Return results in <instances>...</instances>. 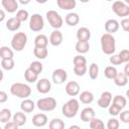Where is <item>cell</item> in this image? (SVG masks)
I'll return each mask as SVG.
<instances>
[{
    "label": "cell",
    "mask_w": 129,
    "mask_h": 129,
    "mask_svg": "<svg viewBox=\"0 0 129 129\" xmlns=\"http://www.w3.org/2000/svg\"><path fill=\"white\" fill-rule=\"evenodd\" d=\"M101 48L105 54L111 55L116 50V40L111 33H104L101 36Z\"/></svg>",
    "instance_id": "obj_1"
},
{
    "label": "cell",
    "mask_w": 129,
    "mask_h": 129,
    "mask_svg": "<svg viewBox=\"0 0 129 129\" xmlns=\"http://www.w3.org/2000/svg\"><path fill=\"white\" fill-rule=\"evenodd\" d=\"M10 93L17 98L26 99L31 95V88L24 83H14L10 87Z\"/></svg>",
    "instance_id": "obj_2"
},
{
    "label": "cell",
    "mask_w": 129,
    "mask_h": 129,
    "mask_svg": "<svg viewBox=\"0 0 129 129\" xmlns=\"http://www.w3.org/2000/svg\"><path fill=\"white\" fill-rule=\"evenodd\" d=\"M80 108V103L77 99L73 98L69 100L67 103H64L61 107V113L67 118H73L77 115Z\"/></svg>",
    "instance_id": "obj_3"
},
{
    "label": "cell",
    "mask_w": 129,
    "mask_h": 129,
    "mask_svg": "<svg viewBox=\"0 0 129 129\" xmlns=\"http://www.w3.org/2000/svg\"><path fill=\"white\" fill-rule=\"evenodd\" d=\"M74 62V73L78 77H82L87 73V59L82 54L76 55L73 59Z\"/></svg>",
    "instance_id": "obj_4"
},
{
    "label": "cell",
    "mask_w": 129,
    "mask_h": 129,
    "mask_svg": "<svg viewBox=\"0 0 129 129\" xmlns=\"http://www.w3.org/2000/svg\"><path fill=\"white\" fill-rule=\"evenodd\" d=\"M27 43V35L24 32H17L11 39V47L16 51H21Z\"/></svg>",
    "instance_id": "obj_5"
},
{
    "label": "cell",
    "mask_w": 129,
    "mask_h": 129,
    "mask_svg": "<svg viewBox=\"0 0 129 129\" xmlns=\"http://www.w3.org/2000/svg\"><path fill=\"white\" fill-rule=\"evenodd\" d=\"M36 107L43 112H49L55 109L56 107V100L52 97L41 98L36 102Z\"/></svg>",
    "instance_id": "obj_6"
},
{
    "label": "cell",
    "mask_w": 129,
    "mask_h": 129,
    "mask_svg": "<svg viewBox=\"0 0 129 129\" xmlns=\"http://www.w3.org/2000/svg\"><path fill=\"white\" fill-rule=\"evenodd\" d=\"M46 19L50 24V26L54 29H59L62 26L63 19L59 15V13L56 12L55 10H48L46 12Z\"/></svg>",
    "instance_id": "obj_7"
},
{
    "label": "cell",
    "mask_w": 129,
    "mask_h": 129,
    "mask_svg": "<svg viewBox=\"0 0 129 129\" xmlns=\"http://www.w3.org/2000/svg\"><path fill=\"white\" fill-rule=\"evenodd\" d=\"M113 12L119 17H126L129 15V5L122 1H115L112 5Z\"/></svg>",
    "instance_id": "obj_8"
},
{
    "label": "cell",
    "mask_w": 129,
    "mask_h": 129,
    "mask_svg": "<svg viewBox=\"0 0 129 129\" xmlns=\"http://www.w3.org/2000/svg\"><path fill=\"white\" fill-rule=\"evenodd\" d=\"M44 26V21L43 18L40 14L35 13L32 14V16H30V20H29V28L34 31V32H38L40 30H42Z\"/></svg>",
    "instance_id": "obj_9"
},
{
    "label": "cell",
    "mask_w": 129,
    "mask_h": 129,
    "mask_svg": "<svg viewBox=\"0 0 129 129\" xmlns=\"http://www.w3.org/2000/svg\"><path fill=\"white\" fill-rule=\"evenodd\" d=\"M68 74L63 69H56L52 73V81L55 85H61L67 81Z\"/></svg>",
    "instance_id": "obj_10"
},
{
    "label": "cell",
    "mask_w": 129,
    "mask_h": 129,
    "mask_svg": "<svg viewBox=\"0 0 129 129\" xmlns=\"http://www.w3.org/2000/svg\"><path fill=\"white\" fill-rule=\"evenodd\" d=\"M112 94L108 91H105L101 94L99 100H98V105L100 108H103V109H106V108H109V106L111 105V102H112Z\"/></svg>",
    "instance_id": "obj_11"
},
{
    "label": "cell",
    "mask_w": 129,
    "mask_h": 129,
    "mask_svg": "<svg viewBox=\"0 0 129 129\" xmlns=\"http://www.w3.org/2000/svg\"><path fill=\"white\" fill-rule=\"evenodd\" d=\"M36 89H37V92L40 93V94H46L48 93L50 90H51V83L43 78V79H40L37 84H36Z\"/></svg>",
    "instance_id": "obj_12"
},
{
    "label": "cell",
    "mask_w": 129,
    "mask_h": 129,
    "mask_svg": "<svg viewBox=\"0 0 129 129\" xmlns=\"http://www.w3.org/2000/svg\"><path fill=\"white\" fill-rule=\"evenodd\" d=\"M64 90H66V93L69 96L76 97L80 93V85L77 82H75V81H71V82L67 83Z\"/></svg>",
    "instance_id": "obj_13"
},
{
    "label": "cell",
    "mask_w": 129,
    "mask_h": 129,
    "mask_svg": "<svg viewBox=\"0 0 129 129\" xmlns=\"http://www.w3.org/2000/svg\"><path fill=\"white\" fill-rule=\"evenodd\" d=\"M62 39H63V36H62V33L58 30V29H55L53 30L51 33H50V36H49V42L51 45L53 46H58L62 43Z\"/></svg>",
    "instance_id": "obj_14"
},
{
    "label": "cell",
    "mask_w": 129,
    "mask_h": 129,
    "mask_svg": "<svg viewBox=\"0 0 129 129\" xmlns=\"http://www.w3.org/2000/svg\"><path fill=\"white\" fill-rule=\"evenodd\" d=\"M1 4L3 9L9 13H14L18 9V2L16 0H1Z\"/></svg>",
    "instance_id": "obj_15"
},
{
    "label": "cell",
    "mask_w": 129,
    "mask_h": 129,
    "mask_svg": "<svg viewBox=\"0 0 129 129\" xmlns=\"http://www.w3.org/2000/svg\"><path fill=\"white\" fill-rule=\"evenodd\" d=\"M32 124L35 127H43L47 124V116L43 113L35 114L32 117Z\"/></svg>",
    "instance_id": "obj_16"
},
{
    "label": "cell",
    "mask_w": 129,
    "mask_h": 129,
    "mask_svg": "<svg viewBox=\"0 0 129 129\" xmlns=\"http://www.w3.org/2000/svg\"><path fill=\"white\" fill-rule=\"evenodd\" d=\"M119 27H120V24L116 19H108L105 22V29L108 33L113 34V33L117 32Z\"/></svg>",
    "instance_id": "obj_17"
},
{
    "label": "cell",
    "mask_w": 129,
    "mask_h": 129,
    "mask_svg": "<svg viewBox=\"0 0 129 129\" xmlns=\"http://www.w3.org/2000/svg\"><path fill=\"white\" fill-rule=\"evenodd\" d=\"M95 118V110L91 107H86L81 112V120L84 122H90Z\"/></svg>",
    "instance_id": "obj_18"
},
{
    "label": "cell",
    "mask_w": 129,
    "mask_h": 129,
    "mask_svg": "<svg viewBox=\"0 0 129 129\" xmlns=\"http://www.w3.org/2000/svg\"><path fill=\"white\" fill-rule=\"evenodd\" d=\"M56 4L58 8L62 10H72L76 7V0H56Z\"/></svg>",
    "instance_id": "obj_19"
},
{
    "label": "cell",
    "mask_w": 129,
    "mask_h": 129,
    "mask_svg": "<svg viewBox=\"0 0 129 129\" xmlns=\"http://www.w3.org/2000/svg\"><path fill=\"white\" fill-rule=\"evenodd\" d=\"M20 26H21V21L16 17H11L6 21V28L10 31H16L20 28Z\"/></svg>",
    "instance_id": "obj_20"
},
{
    "label": "cell",
    "mask_w": 129,
    "mask_h": 129,
    "mask_svg": "<svg viewBox=\"0 0 129 129\" xmlns=\"http://www.w3.org/2000/svg\"><path fill=\"white\" fill-rule=\"evenodd\" d=\"M75 48H76L77 52H79L80 54H84V53L88 52L90 49L89 40H78L75 45Z\"/></svg>",
    "instance_id": "obj_21"
},
{
    "label": "cell",
    "mask_w": 129,
    "mask_h": 129,
    "mask_svg": "<svg viewBox=\"0 0 129 129\" xmlns=\"http://www.w3.org/2000/svg\"><path fill=\"white\" fill-rule=\"evenodd\" d=\"M34 108H35V103L32 101V100H30V99H24L22 102H21V104H20V109L23 111V112H25V113H30V112H32L33 110H34Z\"/></svg>",
    "instance_id": "obj_22"
},
{
    "label": "cell",
    "mask_w": 129,
    "mask_h": 129,
    "mask_svg": "<svg viewBox=\"0 0 129 129\" xmlns=\"http://www.w3.org/2000/svg\"><path fill=\"white\" fill-rule=\"evenodd\" d=\"M64 21L70 26H76L79 23V21H80V16H79L78 13L70 12V13L67 14V16L64 18Z\"/></svg>",
    "instance_id": "obj_23"
},
{
    "label": "cell",
    "mask_w": 129,
    "mask_h": 129,
    "mask_svg": "<svg viewBox=\"0 0 129 129\" xmlns=\"http://www.w3.org/2000/svg\"><path fill=\"white\" fill-rule=\"evenodd\" d=\"M91 37V31L87 27H80L77 31L78 40H89Z\"/></svg>",
    "instance_id": "obj_24"
},
{
    "label": "cell",
    "mask_w": 129,
    "mask_h": 129,
    "mask_svg": "<svg viewBox=\"0 0 129 129\" xmlns=\"http://www.w3.org/2000/svg\"><path fill=\"white\" fill-rule=\"evenodd\" d=\"M79 100L83 104H91L94 101V95L90 91H84V92H82L80 94Z\"/></svg>",
    "instance_id": "obj_25"
},
{
    "label": "cell",
    "mask_w": 129,
    "mask_h": 129,
    "mask_svg": "<svg viewBox=\"0 0 129 129\" xmlns=\"http://www.w3.org/2000/svg\"><path fill=\"white\" fill-rule=\"evenodd\" d=\"M114 83L118 87H124L128 83V77L124 73H118L114 78Z\"/></svg>",
    "instance_id": "obj_26"
},
{
    "label": "cell",
    "mask_w": 129,
    "mask_h": 129,
    "mask_svg": "<svg viewBox=\"0 0 129 129\" xmlns=\"http://www.w3.org/2000/svg\"><path fill=\"white\" fill-rule=\"evenodd\" d=\"M25 113V112H24ZM23 113V111L22 112H16L14 115H13V121L19 126V127H21V126H23V125H25V123H26V120H27V118H26V115Z\"/></svg>",
    "instance_id": "obj_27"
},
{
    "label": "cell",
    "mask_w": 129,
    "mask_h": 129,
    "mask_svg": "<svg viewBox=\"0 0 129 129\" xmlns=\"http://www.w3.org/2000/svg\"><path fill=\"white\" fill-rule=\"evenodd\" d=\"M33 54L38 59H44V58H46V56L48 54V50H47L46 47L35 46L34 49H33Z\"/></svg>",
    "instance_id": "obj_28"
},
{
    "label": "cell",
    "mask_w": 129,
    "mask_h": 129,
    "mask_svg": "<svg viewBox=\"0 0 129 129\" xmlns=\"http://www.w3.org/2000/svg\"><path fill=\"white\" fill-rule=\"evenodd\" d=\"M48 44V38L44 34H38L34 38V45L39 47H46Z\"/></svg>",
    "instance_id": "obj_29"
},
{
    "label": "cell",
    "mask_w": 129,
    "mask_h": 129,
    "mask_svg": "<svg viewBox=\"0 0 129 129\" xmlns=\"http://www.w3.org/2000/svg\"><path fill=\"white\" fill-rule=\"evenodd\" d=\"M24 78L25 80L28 82V83H34L37 81V78H38V75L36 73H34L31 69H26L25 72H24Z\"/></svg>",
    "instance_id": "obj_30"
},
{
    "label": "cell",
    "mask_w": 129,
    "mask_h": 129,
    "mask_svg": "<svg viewBox=\"0 0 129 129\" xmlns=\"http://www.w3.org/2000/svg\"><path fill=\"white\" fill-rule=\"evenodd\" d=\"M14 53L13 50L7 46H2L0 48V57L1 59H6V58H13Z\"/></svg>",
    "instance_id": "obj_31"
},
{
    "label": "cell",
    "mask_w": 129,
    "mask_h": 129,
    "mask_svg": "<svg viewBox=\"0 0 129 129\" xmlns=\"http://www.w3.org/2000/svg\"><path fill=\"white\" fill-rule=\"evenodd\" d=\"M117 70L115 67L113 66H108L105 68L104 70V76L107 78V79H110V80H114V78L116 77L117 75Z\"/></svg>",
    "instance_id": "obj_32"
},
{
    "label": "cell",
    "mask_w": 129,
    "mask_h": 129,
    "mask_svg": "<svg viewBox=\"0 0 129 129\" xmlns=\"http://www.w3.org/2000/svg\"><path fill=\"white\" fill-rule=\"evenodd\" d=\"M48 127L50 129H63L64 128V122L59 118H53L49 122Z\"/></svg>",
    "instance_id": "obj_33"
},
{
    "label": "cell",
    "mask_w": 129,
    "mask_h": 129,
    "mask_svg": "<svg viewBox=\"0 0 129 129\" xmlns=\"http://www.w3.org/2000/svg\"><path fill=\"white\" fill-rule=\"evenodd\" d=\"M12 115H11V111L7 108H4L0 111V122L1 123H7L8 121H10Z\"/></svg>",
    "instance_id": "obj_34"
},
{
    "label": "cell",
    "mask_w": 129,
    "mask_h": 129,
    "mask_svg": "<svg viewBox=\"0 0 129 129\" xmlns=\"http://www.w3.org/2000/svg\"><path fill=\"white\" fill-rule=\"evenodd\" d=\"M113 104L119 106L122 110L126 107V104H127V100L125 97H123L122 95H116L114 98H113Z\"/></svg>",
    "instance_id": "obj_35"
},
{
    "label": "cell",
    "mask_w": 129,
    "mask_h": 129,
    "mask_svg": "<svg viewBox=\"0 0 129 129\" xmlns=\"http://www.w3.org/2000/svg\"><path fill=\"white\" fill-rule=\"evenodd\" d=\"M15 62L13 58H6V59H1V67L3 70L6 71H11L14 69Z\"/></svg>",
    "instance_id": "obj_36"
},
{
    "label": "cell",
    "mask_w": 129,
    "mask_h": 129,
    "mask_svg": "<svg viewBox=\"0 0 129 129\" xmlns=\"http://www.w3.org/2000/svg\"><path fill=\"white\" fill-rule=\"evenodd\" d=\"M89 76L92 80H95V79L98 78V76H99V67H98L97 63L93 62V63L90 64V67H89Z\"/></svg>",
    "instance_id": "obj_37"
},
{
    "label": "cell",
    "mask_w": 129,
    "mask_h": 129,
    "mask_svg": "<svg viewBox=\"0 0 129 129\" xmlns=\"http://www.w3.org/2000/svg\"><path fill=\"white\" fill-rule=\"evenodd\" d=\"M90 128L91 129H103L105 127V124L103 123V121L99 118H93L90 122Z\"/></svg>",
    "instance_id": "obj_38"
},
{
    "label": "cell",
    "mask_w": 129,
    "mask_h": 129,
    "mask_svg": "<svg viewBox=\"0 0 129 129\" xmlns=\"http://www.w3.org/2000/svg\"><path fill=\"white\" fill-rule=\"evenodd\" d=\"M29 69H31L34 73H36L37 75H39L42 72V70H43V66H42V63L40 61L35 60V61H32L29 64Z\"/></svg>",
    "instance_id": "obj_39"
},
{
    "label": "cell",
    "mask_w": 129,
    "mask_h": 129,
    "mask_svg": "<svg viewBox=\"0 0 129 129\" xmlns=\"http://www.w3.org/2000/svg\"><path fill=\"white\" fill-rule=\"evenodd\" d=\"M28 17H29V13H28V11H27V10L20 9V10H18V11H17V13H16V18H17V19H19L21 22L26 21V20L28 19Z\"/></svg>",
    "instance_id": "obj_40"
},
{
    "label": "cell",
    "mask_w": 129,
    "mask_h": 129,
    "mask_svg": "<svg viewBox=\"0 0 129 129\" xmlns=\"http://www.w3.org/2000/svg\"><path fill=\"white\" fill-rule=\"evenodd\" d=\"M121 111H122V109H121L119 106H117V105H115V104H113V103L109 106V114H110L111 116H117V115L120 114Z\"/></svg>",
    "instance_id": "obj_41"
},
{
    "label": "cell",
    "mask_w": 129,
    "mask_h": 129,
    "mask_svg": "<svg viewBox=\"0 0 129 129\" xmlns=\"http://www.w3.org/2000/svg\"><path fill=\"white\" fill-rule=\"evenodd\" d=\"M120 126L119 121L115 118H110L107 122V128L108 129H118Z\"/></svg>",
    "instance_id": "obj_42"
},
{
    "label": "cell",
    "mask_w": 129,
    "mask_h": 129,
    "mask_svg": "<svg viewBox=\"0 0 129 129\" xmlns=\"http://www.w3.org/2000/svg\"><path fill=\"white\" fill-rule=\"evenodd\" d=\"M118 54L122 62H129V50L128 49H122Z\"/></svg>",
    "instance_id": "obj_43"
},
{
    "label": "cell",
    "mask_w": 129,
    "mask_h": 129,
    "mask_svg": "<svg viewBox=\"0 0 129 129\" xmlns=\"http://www.w3.org/2000/svg\"><path fill=\"white\" fill-rule=\"evenodd\" d=\"M110 62L113 64V66H119V64H121V63H123L122 62V60H121V58H120V56H119V54H111V56H110Z\"/></svg>",
    "instance_id": "obj_44"
},
{
    "label": "cell",
    "mask_w": 129,
    "mask_h": 129,
    "mask_svg": "<svg viewBox=\"0 0 129 129\" xmlns=\"http://www.w3.org/2000/svg\"><path fill=\"white\" fill-rule=\"evenodd\" d=\"M120 120L123 122V123H129V110H124V111H121L120 114Z\"/></svg>",
    "instance_id": "obj_45"
},
{
    "label": "cell",
    "mask_w": 129,
    "mask_h": 129,
    "mask_svg": "<svg viewBox=\"0 0 129 129\" xmlns=\"http://www.w3.org/2000/svg\"><path fill=\"white\" fill-rule=\"evenodd\" d=\"M121 27L123 28L124 31L129 32V18H123L121 20Z\"/></svg>",
    "instance_id": "obj_46"
},
{
    "label": "cell",
    "mask_w": 129,
    "mask_h": 129,
    "mask_svg": "<svg viewBox=\"0 0 129 129\" xmlns=\"http://www.w3.org/2000/svg\"><path fill=\"white\" fill-rule=\"evenodd\" d=\"M19 126L14 122V121H8L4 125V129H17Z\"/></svg>",
    "instance_id": "obj_47"
},
{
    "label": "cell",
    "mask_w": 129,
    "mask_h": 129,
    "mask_svg": "<svg viewBox=\"0 0 129 129\" xmlns=\"http://www.w3.org/2000/svg\"><path fill=\"white\" fill-rule=\"evenodd\" d=\"M8 99V96L7 94L4 92V91H1L0 92V103H5Z\"/></svg>",
    "instance_id": "obj_48"
},
{
    "label": "cell",
    "mask_w": 129,
    "mask_h": 129,
    "mask_svg": "<svg viewBox=\"0 0 129 129\" xmlns=\"http://www.w3.org/2000/svg\"><path fill=\"white\" fill-rule=\"evenodd\" d=\"M124 74L129 78V62H127L124 67Z\"/></svg>",
    "instance_id": "obj_49"
},
{
    "label": "cell",
    "mask_w": 129,
    "mask_h": 129,
    "mask_svg": "<svg viewBox=\"0 0 129 129\" xmlns=\"http://www.w3.org/2000/svg\"><path fill=\"white\" fill-rule=\"evenodd\" d=\"M0 15H1V17H0V21L2 22V21L4 20V18H5V12H4V9H1V10H0Z\"/></svg>",
    "instance_id": "obj_50"
},
{
    "label": "cell",
    "mask_w": 129,
    "mask_h": 129,
    "mask_svg": "<svg viewBox=\"0 0 129 129\" xmlns=\"http://www.w3.org/2000/svg\"><path fill=\"white\" fill-rule=\"evenodd\" d=\"M31 0H19V3H21L22 5H27L28 3H30Z\"/></svg>",
    "instance_id": "obj_51"
},
{
    "label": "cell",
    "mask_w": 129,
    "mask_h": 129,
    "mask_svg": "<svg viewBox=\"0 0 129 129\" xmlns=\"http://www.w3.org/2000/svg\"><path fill=\"white\" fill-rule=\"evenodd\" d=\"M37 3H39V4H44V3H46L48 0H35Z\"/></svg>",
    "instance_id": "obj_52"
},
{
    "label": "cell",
    "mask_w": 129,
    "mask_h": 129,
    "mask_svg": "<svg viewBox=\"0 0 129 129\" xmlns=\"http://www.w3.org/2000/svg\"><path fill=\"white\" fill-rule=\"evenodd\" d=\"M73 128H80V126H78V125H72V126H70V129H73Z\"/></svg>",
    "instance_id": "obj_53"
},
{
    "label": "cell",
    "mask_w": 129,
    "mask_h": 129,
    "mask_svg": "<svg viewBox=\"0 0 129 129\" xmlns=\"http://www.w3.org/2000/svg\"><path fill=\"white\" fill-rule=\"evenodd\" d=\"M80 1H81L82 3H88V2L90 1V0H80Z\"/></svg>",
    "instance_id": "obj_54"
},
{
    "label": "cell",
    "mask_w": 129,
    "mask_h": 129,
    "mask_svg": "<svg viewBox=\"0 0 129 129\" xmlns=\"http://www.w3.org/2000/svg\"><path fill=\"white\" fill-rule=\"evenodd\" d=\"M126 97H127V98L129 99V89H128V90L126 91Z\"/></svg>",
    "instance_id": "obj_55"
},
{
    "label": "cell",
    "mask_w": 129,
    "mask_h": 129,
    "mask_svg": "<svg viewBox=\"0 0 129 129\" xmlns=\"http://www.w3.org/2000/svg\"><path fill=\"white\" fill-rule=\"evenodd\" d=\"M124 1H125V3H127L129 5V0H124Z\"/></svg>",
    "instance_id": "obj_56"
},
{
    "label": "cell",
    "mask_w": 129,
    "mask_h": 129,
    "mask_svg": "<svg viewBox=\"0 0 129 129\" xmlns=\"http://www.w3.org/2000/svg\"><path fill=\"white\" fill-rule=\"evenodd\" d=\"M107 1H113V0H107Z\"/></svg>",
    "instance_id": "obj_57"
}]
</instances>
